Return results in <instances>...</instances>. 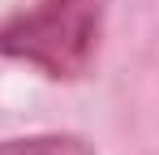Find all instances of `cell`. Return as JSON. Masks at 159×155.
I'll use <instances>...</instances> for the list:
<instances>
[{
  "mask_svg": "<svg viewBox=\"0 0 159 155\" xmlns=\"http://www.w3.org/2000/svg\"><path fill=\"white\" fill-rule=\"evenodd\" d=\"M112 0H34L0 26V56L22 60L52 82L90 73Z\"/></svg>",
  "mask_w": 159,
  "mask_h": 155,
  "instance_id": "obj_1",
  "label": "cell"
},
{
  "mask_svg": "<svg viewBox=\"0 0 159 155\" xmlns=\"http://www.w3.org/2000/svg\"><path fill=\"white\" fill-rule=\"evenodd\" d=\"M0 155H95V142L82 134H30L0 142Z\"/></svg>",
  "mask_w": 159,
  "mask_h": 155,
  "instance_id": "obj_2",
  "label": "cell"
}]
</instances>
